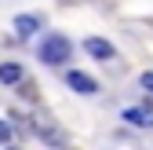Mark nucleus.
Wrapping results in <instances>:
<instances>
[{"mask_svg":"<svg viewBox=\"0 0 153 150\" xmlns=\"http://www.w3.org/2000/svg\"><path fill=\"white\" fill-rule=\"evenodd\" d=\"M40 59H44L48 66L66 62V59H69V40H66V37H59V33H55V37H48V40L40 44Z\"/></svg>","mask_w":153,"mask_h":150,"instance_id":"nucleus-1","label":"nucleus"},{"mask_svg":"<svg viewBox=\"0 0 153 150\" xmlns=\"http://www.w3.org/2000/svg\"><path fill=\"white\" fill-rule=\"evenodd\" d=\"M66 84H69L73 92H80V95H95V92H99V84H95L88 73H80V70H69V73H66Z\"/></svg>","mask_w":153,"mask_h":150,"instance_id":"nucleus-2","label":"nucleus"},{"mask_svg":"<svg viewBox=\"0 0 153 150\" xmlns=\"http://www.w3.org/2000/svg\"><path fill=\"white\" fill-rule=\"evenodd\" d=\"M33 132L40 136V139H48L51 146H62V132H59V128H55V124H51V121H48L44 114L36 117V121H33Z\"/></svg>","mask_w":153,"mask_h":150,"instance_id":"nucleus-3","label":"nucleus"},{"mask_svg":"<svg viewBox=\"0 0 153 150\" xmlns=\"http://www.w3.org/2000/svg\"><path fill=\"white\" fill-rule=\"evenodd\" d=\"M84 48H88V55H95V59H102V62H109L113 55H117V51H113V44H109V40H102V37H88Z\"/></svg>","mask_w":153,"mask_h":150,"instance_id":"nucleus-4","label":"nucleus"},{"mask_svg":"<svg viewBox=\"0 0 153 150\" xmlns=\"http://www.w3.org/2000/svg\"><path fill=\"white\" fill-rule=\"evenodd\" d=\"M40 26H44V22H40V15H18V18H15V33L22 37V40H29V37L40 29Z\"/></svg>","mask_w":153,"mask_h":150,"instance_id":"nucleus-5","label":"nucleus"},{"mask_svg":"<svg viewBox=\"0 0 153 150\" xmlns=\"http://www.w3.org/2000/svg\"><path fill=\"white\" fill-rule=\"evenodd\" d=\"M124 121L135 124V128H153V114H149V110H139V106H128L124 110Z\"/></svg>","mask_w":153,"mask_h":150,"instance_id":"nucleus-6","label":"nucleus"},{"mask_svg":"<svg viewBox=\"0 0 153 150\" xmlns=\"http://www.w3.org/2000/svg\"><path fill=\"white\" fill-rule=\"evenodd\" d=\"M0 84H22V66L18 62H0Z\"/></svg>","mask_w":153,"mask_h":150,"instance_id":"nucleus-7","label":"nucleus"},{"mask_svg":"<svg viewBox=\"0 0 153 150\" xmlns=\"http://www.w3.org/2000/svg\"><path fill=\"white\" fill-rule=\"evenodd\" d=\"M139 84H142V92H153V70H146V73H142Z\"/></svg>","mask_w":153,"mask_h":150,"instance_id":"nucleus-8","label":"nucleus"},{"mask_svg":"<svg viewBox=\"0 0 153 150\" xmlns=\"http://www.w3.org/2000/svg\"><path fill=\"white\" fill-rule=\"evenodd\" d=\"M0 143H11V124L0 121Z\"/></svg>","mask_w":153,"mask_h":150,"instance_id":"nucleus-9","label":"nucleus"},{"mask_svg":"<svg viewBox=\"0 0 153 150\" xmlns=\"http://www.w3.org/2000/svg\"><path fill=\"white\" fill-rule=\"evenodd\" d=\"M7 150H18V146H7Z\"/></svg>","mask_w":153,"mask_h":150,"instance_id":"nucleus-10","label":"nucleus"}]
</instances>
